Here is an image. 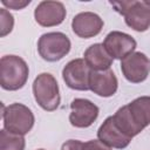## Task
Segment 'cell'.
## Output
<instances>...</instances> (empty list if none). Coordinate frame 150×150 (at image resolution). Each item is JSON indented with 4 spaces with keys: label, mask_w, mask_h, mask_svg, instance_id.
<instances>
[{
    "label": "cell",
    "mask_w": 150,
    "mask_h": 150,
    "mask_svg": "<svg viewBox=\"0 0 150 150\" xmlns=\"http://www.w3.org/2000/svg\"><path fill=\"white\" fill-rule=\"evenodd\" d=\"M112 118L128 137L134 138L150 124V96H139L121 107Z\"/></svg>",
    "instance_id": "6da1fadb"
},
{
    "label": "cell",
    "mask_w": 150,
    "mask_h": 150,
    "mask_svg": "<svg viewBox=\"0 0 150 150\" xmlns=\"http://www.w3.org/2000/svg\"><path fill=\"white\" fill-rule=\"evenodd\" d=\"M29 76L28 64L18 55H4L0 59V84L9 91L21 89Z\"/></svg>",
    "instance_id": "7a4b0ae2"
},
{
    "label": "cell",
    "mask_w": 150,
    "mask_h": 150,
    "mask_svg": "<svg viewBox=\"0 0 150 150\" xmlns=\"http://www.w3.org/2000/svg\"><path fill=\"white\" fill-rule=\"evenodd\" d=\"M117 13L124 16L127 26L136 32H145L150 28L149 1H110Z\"/></svg>",
    "instance_id": "3957f363"
},
{
    "label": "cell",
    "mask_w": 150,
    "mask_h": 150,
    "mask_svg": "<svg viewBox=\"0 0 150 150\" xmlns=\"http://www.w3.org/2000/svg\"><path fill=\"white\" fill-rule=\"evenodd\" d=\"M33 95L36 103L46 111H54L61 102L56 79L49 73L39 74L33 82Z\"/></svg>",
    "instance_id": "277c9868"
},
{
    "label": "cell",
    "mask_w": 150,
    "mask_h": 150,
    "mask_svg": "<svg viewBox=\"0 0 150 150\" xmlns=\"http://www.w3.org/2000/svg\"><path fill=\"white\" fill-rule=\"evenodd\" d=\"M4 129L8 132L25 136L34 127L35 117L32 110L22 103H12L2 107Z\"/></svg>",
    "instance_id": "5b68a950"
},
{
    "label": "cell",
    "mask_w": 150,
    "mask_h": 150,
    "mask_svg": "<svg viewBox=\"0 0 150 150\" xmlns=\"http://www.w3.org/2000/svg\"><path fill=\"white\" fill-rule=\"evenodd\" d=\"M69 38L61 32H49L40 36L38 41L39 55L48 62H56L63 59L70 50Z\"/></svg>",
    "instance_id": "8992f818"
},
{
    "label": "cell",
    "mask_w": 150,
    "mask_h": 150,
    "mask_svg": "<svg viewBox=\"0 0 150 150\" xmlns=\"http://www.w3.org/2000/svg\"><path fill=\"white\" fill-rule=\"evenodd\" d=\"M123 76L131 83H141L150 73V59L142 52H134L121 60Z\"/></svg>",
    "instance_id": "52a82bcc"
},
{
    "label": "cell",
    "mask_w": 150,
    "mask_h": 150,
    "mask_svg": "<svg viewBox=\"0 0 150 150\" xmlns=\"http://www.w3.org/2000/svg\"><path fill=\"white\" fill-rule=\"evenodd\" d=\"M91 69L83 59H74L69 61L62 69V79L64 83L74 90H88Z\"/></svg>",
    "instance_id": "ba28073f"
},
{
    "label": "cell",
    "mask_w": 150,
    "mask_h": 150,
    "mask_svg": "<svg viewBox=\"0 0 150 150\" xmlns=\"http://www.w3.org/2000/svg\"><path fill=\"white\" fill-rule=\"evenodd\" d=\"M100 109L87 98H74L70 103L69 122L75 128H88L98 117Z\"/></svg>",
    "instance_id": "9c48e42d"
},
{
    "label": "cell",
    "mask_w": 150,
    "mask_h": 150,
    "mask_svg": "<svg viewBox=\"0 0 150 150\" xmlns=\"http://www.w3.org/2000/svg\"><path fill=\"white\" fill-rule=\"evenodd\" d=\"M103 46L112 59L123 60L124 57L134 53L137 47V42L131 35L127 33L112 30L104 38Z\"/></svg>",
    "instance_id": "30bf717a"
},
{
    "label": "cell",
    "mask_w": 150,
    "mask_h": 150,
    "mask_svg": "<svg viewBox=\"0 0 150 150\" xmlns=\"http://www.w3.org/2000/svg\"><path fill=\"white\" fill-rule=\"evenodd\" d=\"M66 15V7L60 1H41L34 9L35 21L42 27L59 26L64 21Z\"/></svg>",
    "instance_id": "8fae6325"
},
{
    "label": "cell",
    "mask_w": 150,
    "mask_h": 150,
    "mask_svg": "<svg viewBox=\"0 0 150 150\" xmlns=\"http://www.w3.org/2000/svg\"><path fill=\"white\" fill-rule=\"evenodd\" d=\"M103 20L94 12H81L71 20L73 32L82 39H90L98 35L103 28Z\"/></svg>",
    "instance_id": "7c38bea8"
},
{
    "label": "cell",
    "mask_w": 150,
    "mask_h": 150,
    "mask_svg": "<svg viewBox=\"0 0 150 150\" xmlns=\"http://www.w3.org/2000/svg\"><path fill=\"white\" fill-rule=\"evenodd\" d=\"M118 81L111 69L91 70L89 77V90L101 97H110L117 91Z\"/></svg>",
    "instance_id": "4fadbf2b"
},
{
    "label": "cell",
    "mask_w": 150,
    "mask_h": 150,
    "mask_svg": "<svg viewBox=\"0 0 150 150\" xmlns=\"http://www.w3.org/2000/svg\"><path fill=\"white\" fill-rule=\"evenodd\" d=\"M97 138L105 145L115 149L127 148L132 139L121 131V129L116 125L112 116L107 117L100 125L97 130Z\"/></svg>",
    "instance_id": "5bb4252c"
},
{
    "label": "cell",
    "mask_w": 150,
    "mask_h": 150,
    "mask_svg": "<svg viewBox=\"0 0 150 150\" xmlns=\"http://www.w3.org/2000/svg\"><path fill=\"white\" fill-rule=\"evenodd\" d=\"M83 60L91 70H107L112 64V57L105 50L103 43H94L89 46L83 54Z\"/></svg>",
    "instance_id": "9a60e30c"
},
{
    "label": "cell",
    "mask_w": 150,
    "mask_h": 150,
    "mask_svg": "<svg viewBox=\"0 0 150 150\" xmlns=\"http://www.w3.org/2000/svg\"><path fill=\"white\" fill-rule=\"evenodd\" d=\"M26 141L23 136L0 130V150H25Z\"/></svg>",
    "instance_id": "2e32d148"
},
{
    "label": "cell",
    "mask_w": 150,
    "mask_h": 150,
    "mask_svg": "<svg viewBox=\"0 0 150 150\" xmlns=\"http://www.w3.org/2000/svg\"><path fill=\"white\" fill-rule=\"evenodd\" d=\"M14 26V18L13 15L6 9L1 8L0 11V36L5 38L7 34H9Z\"/></svg>",
    "instance_id": "e0dca14e"
},
{
    "label": "cell",
    "mask_w": 150,
    "mask_h": 150,
    "mask_svg": "<svg viewBox=\"0 0 150 150\" xmlns=\"http://www.w3.org/2000/svg\"><path fill=\"white\" fill-rule=\"evenodd\" d=\"M81 150H112L110 146L102 143L100 139H90L82 144Z\"/></svg>",
    "instance_id": "ac0fdd59"
},
{
    "label": "cell",
    "mask_w": 150,
    "mask_h": 150,
    "mask_svg": "<svg viewBox=\"0 0 150 150\" xmlns=\"http://www.w3.org/2000/svg\"><path fill=\"white\" fill-rule=\"evenodd\" d=\"M1 4L7 8L19 11V9H22L26 6H28L30 4V0H9V1L8 0H1Z\"/></svg>",
    "instance_id": "d6986e66"
},
{
    "label": "cell",
    "mask_w": 150,
    "mask_h": 150,
    "mask_svg": "<svg viewBox=\"0 0 150 150\" xmlns=\"http://www.w3.org/2000/svg\"><path fill=\"white\" fill-rule=\"evenodd\" d=\"M82 144H83V142H81L79 139H68L62 144L61 150H81Z\"/></svg>",
    "instance_id": "ffe728a7"
},
{
    "label": "cell",
    "mask_w": 150,
    "mask_h": 150,
    "mask_svg": "<svg viewBox=\"0 0 150 150\" xmlns=\"http://www.w3.org/2000/svg\"><path fill=\"white\" fill-rule=\"evenodd\" d=\"M38 150H45V149H38Z\"/></svg>",
    "instance_id": "44dd1931"
}]
</instances>
